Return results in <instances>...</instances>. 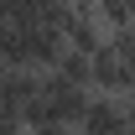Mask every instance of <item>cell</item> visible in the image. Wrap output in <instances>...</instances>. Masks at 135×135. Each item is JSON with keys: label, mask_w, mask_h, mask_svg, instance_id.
Here are the masks:
<instances>
[{"label": "cell", "mask_w": 135, "mask_h": 135, "mask_svg": "<svg viewBox=\"0 0 135 135\" xmlns=\"http://www.w3.org/2000/svg\"><path fill=\"white\" fill-rule=\"evenodd\" d=\"M0 135H26V125H21V114H5V109H0Z\"/></svg>", "instance_id": "obj_7"}, {"label": "cell", "mask_w": 135, "mask_h": 135, "mask_svg": "<svg viewBox=\"0 0 135 135\" xmlns=\"http://www.w3.org/2000/svg\"><path fill=\"white\" fill-rule=\"evenodd\" d=\"M73 130H78V135H130L125 104H119L114 94H88V104H83V114H78Z\"/></svg>", "instance_id": "obj_1"}, {"label": "cell", "mask_w": 135, "mask_h": 135, "mask_svg": "<svg viewBox=\"0 0 135 135\" xmlns=\"http://www.w3.org/2000/svg\"><path fill=\"white\" fill-rule=\"evenodd\" d=\"M42 73H47V68H42ZM52 73H62L68 83H83V88H88V52H73V47H62V57L52 62Z\"/></svg>", "instance_id": "obj_5"}, {"label": "cell", "mask_w": 135, "mask_h": 135, "mask_svg": "<svg viewBox=\"0 0 135 135\" xmlns=\"http://www.w3.org/2000/svg\"><path fill=\"white\" fill-rule=\"evenodd\" d=\"M36 99H42V73L36 68H5V78H0V109L5 114H21Z\"/></svg>", "instance_id": "obj_3"}, {"label": "cell", "mask_w": 135, "mask_h": 135, "mask_svg": "<svg viewBox=\"0 0 135 135\" xmlns=\"http://www.w3.org/2000/svg\"><path fill=\"white\" fill-rule=\"evenodd\" d=\"M94 16L104 21V31H119V26H135V5L130 0H88Z\"/></svg>", "instance_id": "obj_4"}, {"label": "cell", "mask_w": 135, "mask_h": 135, "mask_svg": "<svg viewBox=\"0 0 135 135\" xmlns=\"http://www.w3.org/2000/svg\"><path fill=\"white\" fill-rule=\"evenodd\" d=\"M104 47H109L119 62L135 73V26H119V31H109V36H104Z\"/></svg>", "instance_id": "obj_6"}, {"label": "cell", "mask_w": 135, "mask_h": 135, "mask_svg": "<svg viewBox=\"0 0 135 135\" xmlns=\"http://www.w3.org/2000/svg\"><path fill=\"white\" fill-rule=\"evenodd\" d=\"M0 78H5V62H0Z\"/></svg>", "instance_id": "obj_9"}, {"label": "cell", "mask_w": 135, "mask_h": 135, "mask_svg": "<svg viewBox=\"0 0 135 135\" xmlns=\"http://www.w3.org/2000/svg\"><path fill=\"white\" fill-rule=\"evenodd\" d=\"M88 88H94V94H114V99H125V94L135 88V73L119 62L109 47H99V52H88Z\"/></svg>", "instance_id": "obj_2"}, {"label": "cell", "mask_w": 135, "mask_h": 135, "mask_svg": "<svg viewBox=\"0 0 135 135\" xmlns=\"http://www.w3.org/2000/svg\"><path fill=\"white\" fill-rule=\"evenodd\" d=\"M119 104H125V125H130V135H135V88H130V94H125Z\"/></svg>", "instance_id": "obj_8"}]
</instances>
